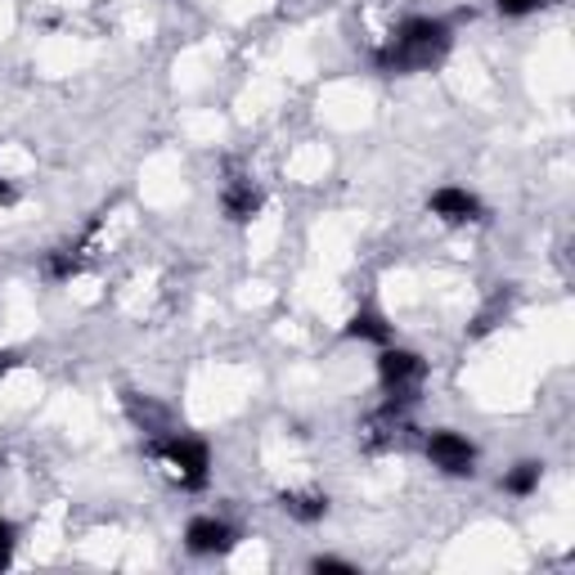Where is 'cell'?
I'll list each match as a JSON object with an SVG mask.
<instances>
[{"label":"cell","mask_w":575,"mask_h":575,"mask_svg":"<svg viewBox=\"0 0 575 575\" xmlns=\"http://www.w3.org/2000/svg\"><path fill=\"white\" fill-rule=\"evenodd\" d=\"M184 544H189V553H199V557L229 553L234 549V526L221 521V517H194L184 526Z\"/></svg>","instance_id":"obj_4"},{"label":"cell","mask_w":575,"mask_h":575,"mask_svg":"<svg viewBox=\"0 0 575 575\" xmlns=\"http://www.w3.org/2000/svg\"><path fill=\"white\" fill-rule=\"evenodd\" d=\"M45 274H50V279H72V274H81V257L72 248H59V252H50V261H45Z\"/></svg>","instance_id":"obj_11"},{"label":"cell","mask_w":575,"mask_h":575,"mask_svg":"<svg viewBox=\"0 0 575 575\" xmlns=\"http://www.w3.org/2000/svg\"><path fill=\"white\" fill-rule=\"evenodd\" d=\"M377 377H382V387H387V392H405V387H414V382L422 377V360L414 351H401V347H382Z\"/></svg>","instance_id":"obj_5"},{"label":"cell","mask_w":575,"mask_h":575,"mask_svg":"<svg viewBox=\"0 0 575 575\" xmlns=\"http://www.w3.org/2000/svg\"><path fill=\"white\" fill-rule=\"evenodd\" d=\"M257 212H261V189H257V184L238 180V184L225 189V216H229V221L244 225V221H252Z\"/></svg>","instance_id":"obj_7"},{"label":"cell","mask_w":575,"mask_h":575,"mask_svg":"<svg viewBox=\"0 0 575 575\" xmlns=\"http://www.w3.org/2000/svg\"><path fill=\"white\" fill-rule=\"evenodd\" d=\"M311 571H319V575H324V571H332V575H356V566H351V562H342V557H315V562H311Z\"/></svg>","instance_id":"obj_13"},{"label":"cell","mask_w":575,"mask_h":575,"mask_svg":"<svg viewBox=\"0 0 575 575\" xmlns=\"http://www.w3.org/2000/svg\"><path fill=\"white\" fill-rule=\"evenodd\" d=\"M14 199H19V194H14V184H5V180H0V203H5V207H10Z\"/></svg>","instance_id":"obj_15"},{"label":"cell","mask_w":575,"mask_h":575,"mask_svg":"<svg viewBox=\"0 0 575 575\" xmlns=\"http://www.w3.org/2000/svg\"><path fill=\"white\" fill-rule=\"evenodd\" d=\"M279 508L288 512V517H297V521H319L324 512H328V499L324 495H293V491H288V495H279Z\"/></svg>","instance_id":"obj_9"},{"label":"cell","mask_w":575,"mask_h":575,"mask_svg":"<svg viewBox=\"0 0 575 575\" xmlns=\"http://www.w3.org/2000/svg\"><path fill=\"white\" fill-rule=\"evenodd\" d=\"M427 459L446 476H472L476 472V446L459 431H431L427 437Z\"/></svg>","instance_id":"obj_3"},{"label":"cell","mask_w":575,"mask_h":575,"mask_svg":"<svg viewBox=\"0 0 575 575\" xmlns=\"http://www.w3.org/2000/svg\"><path fill=\"white\" fill-rule=\"evenodd\" d=\"M540 5H544V0H495V10L504 19H526V14H535Z\"/></svg>","instance_id":"obj_12"},{"label":"cell","mask_w":575,"mask_h":575,"mask_svg":"<svg viewBox=\"0 0 575 575\" xmlns=\"http://www.w3.org/2000/svg\"><path fill=\"white\" fill-rule=\"evenodd\" d=\"M540 476H544V463H535V459H526V463H517L508 476H504V491L508 495H535L540 491Z\"/></svg>","instance_id":"obj_10"},{"label":"cell","mask_w":575,"mask_h":575,"mask_svg":"<svg viewBox=\"0 0 575 575\" xmlns=\"http://www.w3.org/2000/svg\"><path fill=\"white\" fill-rule=\"evenodd\" d=\"M347 332H351V338H360V342H377V347H392V324L382 319V315H373V311H360V315H351Z\"/></svg>","instance_id":"obj_8"},{"label":"cell","mask_w":575,"mask_h":575,"mask_svg":"<svg viewBox=\"0 0 575 575\" xmlns=\"http://www.w3.org/2000/svg\"><path fill=\"white\" fill-rule=\"evenodd\" d=\"M154 454H158L167 467H176V476H180L184 491H203V486H207L212 450H207L203 441H194V437H171V441L154 446Z\"/></svg>","instance_id":"obj_2"},{"label":"cell","mask_w":575,"mask_h":575,"mask_svg":"<svg viewBox=\"0 0 575 575\" xmlns=\"http://www.w3.org/2000/svg\"><path fill=\"white\" fill-rule=\"evenodd\" d=\"M10 553H14V526L0 517V566H10Z\"/></svg>","instance_id":"obj_14"},{"label":"cell","mask_w":575,"mask_h":575,"mask_svg":"<svg viewBox=\"0 0 575 575\" xmlns=\"http://www.w3.org/2000/svg\"><path fill=\"white\" fill-rule=\"evenodd\" d=\"M427 207H431V216H441V221H450V225L482 221V203H476V194H467V189H459V184L437 189V194L427 199Z\"/></svg>","instance_id":"obj_6"},{"label":"cell","mask_w":575,"mask_h":575,"mask_svg":"<svg viewBox=\"0 0 575 575\" xmlns=\"http://www.w3.org/2000/svg\"><path fill=\"white\" fill-rule=\"evenodd\" d=\"M450 50V27L441 19H405L401 32L377 50V68L382 72H414L437 64Z\"/></svg>","instance_id":"obj_1"},{"label":"cell","mask_w":575,"mask_h":575,"mask_svg":"<svg viewBox=\"0 0 575 575\" xmlns=\"http://www.w3.org/2000/svg\"><path fill=\"white\" fill-rule=\"evenodd\" d=\"M19 364V356H10V351H0V373H10Z\"/></svg>","instance_id":"obj_16"}]
</instances>
